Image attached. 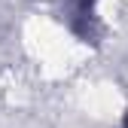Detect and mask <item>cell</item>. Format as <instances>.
I'll return each instance as SVG.
<instances>
[{
	"label": "cell",
	"mask_w": 128,
	"mask_h": 128,
	"mask_svg": "<svg viewBox=\"0 0 128 128\" xmlns=\"http://www.w3.org/2000/svg\"><path fill=\"white\" fill-rule=\"evenodd\" d=\"M73 3V15L79 22H88L92 18V9H94V0H70Z\"/></svg>",
	"instance_id": "6da1fadb"
},
{
	"label": "cell",
	"mask_w": 128,
	"mask_h": 128,
	"mask_svg": "<svg viewBox=\"0 0 128 128\" xmlns=\"http://www.w3.org/2000/svg\"><path fill=\"white\" fill-rule=\"evenodd\" d=\"M125 128H128V119H125Z\"/></svg>",
	"instance_id": "7a4b0ae2"
}]
</instances>
